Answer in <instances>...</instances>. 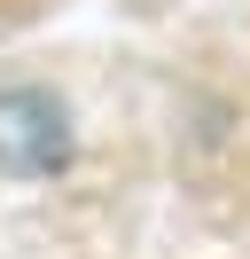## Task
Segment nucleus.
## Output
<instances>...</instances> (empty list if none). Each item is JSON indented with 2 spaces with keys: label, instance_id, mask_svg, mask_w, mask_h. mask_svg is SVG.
Listing matches in <instances>:
<instances>
[{
  "label": "nucleus",
  "instance_id": "obj_1",
  "mask_svg": "<svg viewBox=\"0 0 250 259\" xmlns=\"http://www.w3.org/2000/svg\"><path fill=\"white\" fill-rule=\"evenodd\" d=\"M71 157V126H62V102L39 87H16L0 95V165L8 173H47V165Z\"/></svg>",
  "mask_w": 250,
  "mask_h": 259
}]
</instances>
